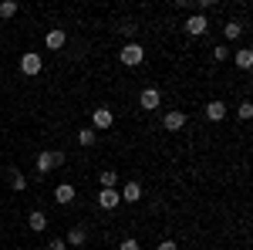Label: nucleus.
<instances>
[{
	"mask_svg": "<svg viewBox=\"0 0 253 250\" xmlns=\"http://www.w3.org/2000/svg\"><path fill=\"white\" fill-rule=\"evenodd\" d=\"M206 118H210V122H223V118H226V101H219V98L206 101Z\"/></svg>",
	"mask_w": 253,
	"mask_h": 250,
	"instance_id": "obj_9",
	"label": "nucleus"
},
{
	"mask_svg": "<svg viewBox=\"0 0 253 250\" xmlns=\"http://www.w3.org/2000/svg\"><path fill=\"white\" fill-rule=\"evenodd\" d=\"M118 61H122L125 68H138V64L145 61V51H142V44H135V41L122 44V51H118Z\"/></svg>",
	"mask_w": 253,
	"mask_h": 250,
	"instance_id": "obj_1",
	"label": "nucleus"
},
{
	"mask_svg": "<svg viewBox=\"0 0 253 250\" xmlns=\"http://www.w3.org/2000/svg\"><path fill=\"white\" fill-rule=\"evenodd\" d=\"M34 166H38V173H41V176H47L51 169H54V152H38Z\"/></svg>",
	"mask_w": 253,
	"mask_h": 250,
	"instance_id": "obj_13",
	"label": "nucleus"
},
{
	"mask_svg": "<svg viewBox=\"0 0 253 250\" xmlns=\"http://www.w3.org/2000/svg\"><path fill=\"white\" fill-rule=\"evenodd\" d=\"M84 240H88V230H84V227H71L68 237H64V244H71V247H81Z\"/></svg>",
	"mask_w": 253,
	"mask_h": 250,
	"instance_id": "obj_15",
	"label": "nucleus"
},
{
	"mask_svg": "<svg viewBox=\"0 0 253 250\" xmlns=\"http://www.w3.org/2000/svg\"><path fill=\"white\" fill-rule=\"evenodd\" d=\"M78 142H81V146H95V142H98V132L88 125V129H81V132H78Z\"/></svg>",
	"mask_w": 253,
	"mask_h": 250,
	"instance_id": "obj_18",
	"label": "nucleus"
},
{
	"mask_svg": "<svg viewBox=\"0 0 253 250\" xmlns=\"http://www.w3.org/2000/svg\"><path fill=\"white\" fill-rule=\"evenodd\" d=\"M64 162H68V155H64V152H61V149H58V152H54V169H61Z\"/></svg>",
	"mask_w": 253,
	"mask_h": 250,
	"instance_id": "obj_25",
	"label": "nucleus"
},
{
	"mask_svg": "<svg viewBox=\"0 0 253 250\" xmlns=\"http://www.w3.org/2000/svg\"><path fill=\"white\" fill-rule=\"evenodd\" d=\"M0 17H17V3H14V0H3V3H0Z\"/></svg>",
	"mask_w": 253,
	"mask_h": 250,
	"instance_id": "obj_20",
	"label": "nucleus"
},
{
	"mask_svg": "<svg viewBox=\"0 0 253 250\" xmlns=\"http://www.w3.org/2000/svg\"><path fill=\"white\" fill-rule=\"evenodd\" d=\"M138 105H142L145 112H156L159 105H162V92H159V88H152V85H149V88H142V95H138Z\"/></svg>",
	"mask_w": 253,
	"mask_h": 250,
	"instance_id": "obj_4",
	"label": "nucleus"
},
{
	"mask_svg": "<svg viewBox=\"0 0 253 250\" xmlns=\"http://www.w3.org/2000/svg\"><path fill=\"white\" fill-rule=\"evenodd\" d=\"M10 186H14V190H27V176L20 173V169H14V173H10Z\"/></svg>",
	"mask_w": 253,
	"mask_h": 250,
	"instance_id": "obj_19",
	"label": "nucleus"
},
{
	"mask_svg": "<svg viewBox=\"0 0 253 250\" xmlns=\"http://www.w3.org/2000/svg\"><path fill=\"white\" fill-rule=\"evenodd\" d=\"M112 125H115L112 108H95V112H91V129H95V132H105V129H112Z\"/></svg>",
	"mask_w": 253,
	"mask_h": 250,
	"instance_id": "obj_5",
	"label": "nucleus"
},
{
	"mask_svg": "<svg viewBox=\"0 0 253 250\" xmlns=\"http://www.w3.org/2000/svg\"><path fill=\"white\" fill-rule=\"evenodd\" d=\"M27 227H31L34 233H44L47 230V213L44 210H31L27 213Z\"/></svg>",
	"mask_w": 253,
	"mask_h": 250,
	"instance_id": "obj_10",
	"label": "nucleus"
},
{
	"mask_svg": "<svg viewBox=\"0 0 253 250\" xmlns=\"http://www.w3.org/2000/svg\"><path fill=\"white\" fill-rule=\"evenodd\" d=\"M64 44H68V34H64L61 27H54V31H47V38H44V48H47V51H61Z\"/></svg>",
	"mask_w": 253,
	"mask_h": 250,
	"instance_id": "obj_7",
	"label": "nucleus"
},
{
	"mask_svg": "<svg viewBox=\"0 0 253 250\" xmlns=\"http://www.w3.org/2000/svg\"><path fill=\"white\" fill-rule=\"evenodd\" d=\"M233 64H236V68H243V71H250V68H253V51H250V48H240V51L233 54Z\"/></svg>",
	"mask_w": 253,
	"mask_h": 250,
	"instance_id": "obj_14",
	"label": "nucleus"
},
{
	"mask_svg": "<svg viewBox=\"0 0 253 250\" xmlns=\"http://www.w3.org/2000/svg\"><path fill=\"white\" fill-rule=\"evenodd\" d=\"M118 250H142V247H138V240L128 237V240H122V244H118Z\"/></svg>",
	"mask_w": 253,
	"mask_h": 250,
	"instance_id": "obj_24",
	"label": "nucleus"
},
{
	"mask_svg": "<svg viewBox=\"0 0 253 250\" xmlns=\"http://www.w3.org/2000/svg\"><path fill=\"white\" fill-rule=\"evenodd\" d=\"M236 115H240V118H253V101H240Z\"/></svg>",
	"mask_w": 253,
	"mask_h": 250,
	"instance_id": "obj_21",
	"label": "nucleus"
},
{
	"mask_svg": "<svg viewBox=\"0 0 253 250\" xmlns=\"http://www.w3.org/2000/svg\"><path fill=\"white\" fill-rule=\"evenodd\" d=\"M182 125H186V112H182V108H172V112L162 115V129H166V132H179Z\"/></svg>",
	"mask_w": 253,
	"mask_h": 250,
	"instance_id": "obj_6",
	"label": "nucleus"
},
{
	"mask_svg": "<svg viewBox=\"0 0 253 250\" xmlns=\"http://www.w3.org/2000/svg\"><path fill=\"white\" fill-rule=\"evenodd\" d=\"M115 183H118L115 169H101V173H98V186H101V190H115Z\"/></svg>",
	"mask_w": 253,
	"mask_h": 250,
	"instance_id": "obj_16",
	"label": "nucleus"
},
{
	"mask_svg": "<svg viewBox=\"0 0 253 250\" xmlns=\"http://www.w3.org/2000/svg\"><path fill=\"white\" fill-rule=\"evenodd\" d=\"M186 34H189V38H203V34H210V20H206V14H193V17L186 20Z\"/></svg>",
	"mask_w": 253,
	"mask_h": 250,
	"instance_id": "obj_3",
	"label": "nucleus"
},
{
	"mask_svg": "<svg viewBox=\"0 0 253 250\" xmlns=\"http://www.w3.org/2000/svg\"><path fill=\"white\" fill-rule=\"evenodd\" d=\"M159 250H179V247H175V240H162V244H159Z\"/></svg>",
	"mask_w": 253,
	"mask_h": 250,
	"instance_id": "obj_26",
	"label": "nucleus"
},
{
	"mask_svg": "<svg viewBox=\"0 0 253 250\" xmlns=\"http://www.w3.org/2000/svg\"><path fill=\"white\" fill-rule=\"evenodd\" d=\"M41 68H44V58H41L38 51H27L24 58H20V71L27 78H34V75H41Z\"/></svg>",
	"mask_w": 253,
	"mask_h": 250,
	"instance_id": "obj_2",
	"label": "nucleus"
},
{
	"mask_svg": "<svg viewBox=\"0 0 253 250\" xmlns=\"http://www.w3.org/2000/svg\"><path fill=\"white\" fill-rule=\"evenodd\" d=\"M47 250H68V244L61 237H54V240H47Z\"/></svg>",
	"mask_w": 253,
	"mask_h": 250,
	"instance_id": "obj_23",
	"label": "nucleus"
},
{
	"mask_svg": "<svg viewBox=\"0 0 253 250\" xmlns=\"http://www.w3.org/2000/svg\"><path fill=\"white\" fill-rule=\"evenodd\" d=\"M213 58L216 61H226V58H230V48H226V44H216V48H213Z\"/></svg>",
	"mask_w": 253,
	"mask_h": 250,
	"instance_id": "obj_22",
	"label": "nucleus"
},
{
	"mask_svg": "<svg viewBox=\"0 0 253 250\" xmlns=\"http://www.w3.org/2000/svg\"><path fill=\"white\" fill-rule=\"evenodd\" d=\"M54 200H58L61 206L75 203V186H71V183H58V186H54Z\"/></svg>",
	"mask_w": 253,
	"mask_h": 250,
	"instance_id": "obj_11",
	"label": "nucleus"
},
{
	"mask_svg": "<svg viewBox=\"0 0 253 250\" xmlns=\"http://www.w3.org/2000/svg\"><path fill=\"white\" fill-rule=\"evenodd\" d=\"M118 196H122L125 203H138V200H142V186H138L135 179H128V183H125V190H118Z\"/></svg>",
	"mask_w": 253,
	"mask_h": 250,
	"instance_id": "obj_12",
	"label": "nucleus"
},
{
	"mask_svg": "<svg viewBox=\"0 0 253 250\" xmlns=\"http://www.w3.org/2000/svg\"><path fill=\"white\" fill-rule=\"evenodd\" d=\"M240 34H243V24H240V20H230V24L223 27V38L226 41H236Z\"/></svg>",
	"mask_w": 253,
	"mask_h": 250,
	"instance_id": "obj_17",
	"label": "nucleus"
},
{
	"mask_svg": "<svg viewBox=\"0 0 253 250\" xmlns=\"http://www.w3.org/2000/svg\"><path fill=\"white\" fill-rule=\"evenodd\" d=\"M118 203H122L118 190H98V206H101V210H115Z\"/></svg>",
	"mask_w": 253,
	"mask_h": 250,
	"instance_id": "obj_8",
	"label": "nucleus"
}]
</instances>
